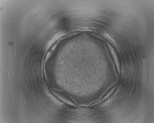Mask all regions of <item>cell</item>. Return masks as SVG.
I'll return each mask as SVG.
<instances>
[{
    "label": "cell",
    "instance_id": "2",
    "mask_svg": "<svg viewBox=\"0 0 154 123\" xmlns=\"http://www.w3.org/2000/svg\"><path fill=\"white\" fill-rule=\"evenodd\" d=\"M103 36L114 45L116 46V44L115 41L108 34L106 33H104L103 34Z\"/></svg>",
    "mask_w": 154,
    "mask_h": 123
},
{
    "label": "cell",
    "instance_id": "1",
    "mask_svg": "<svg viewBox=\"0 0 154 123\" xmlns=\"http://www.w3.org/2000/svg\"><path fill=\"white\" fill-rule=\"evenodd\" d=\"M107 45L111 51V53L113 56V58L115 62L116 65L117 69L119 73L120 67L119 64L117 56L114 50L111 46L109 43H107Z\"/></svg>",
    "mask_w": 154,
    "mask_h": 123
}]
</instances>
